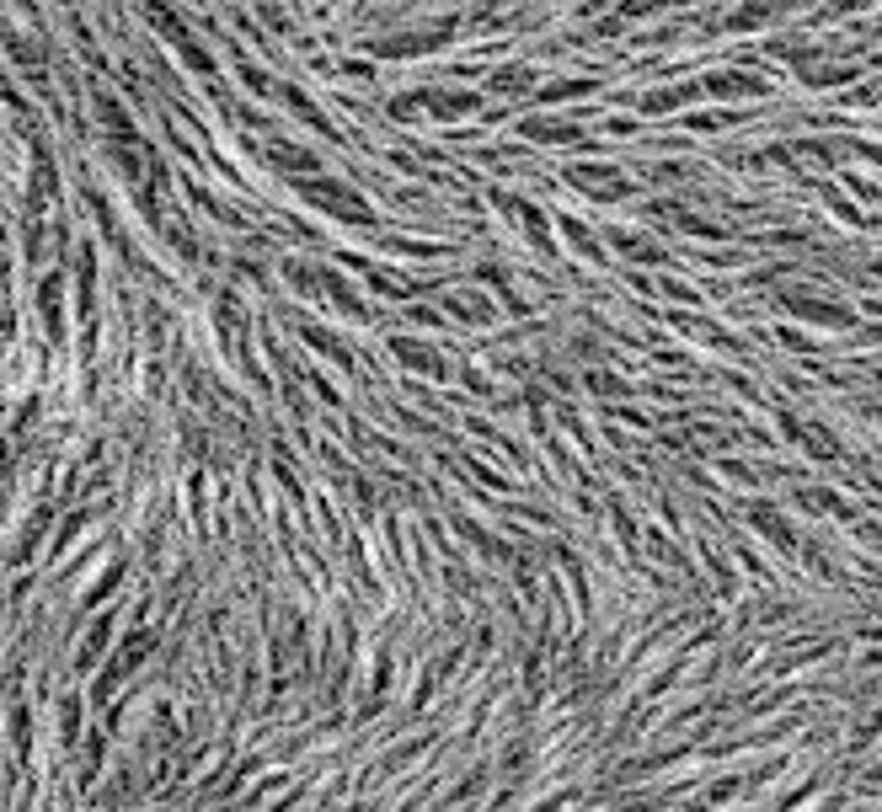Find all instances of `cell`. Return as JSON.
Instances as JSON below:
<instances>
[{
    "instance_id": "cell-23",
    "label": "cell",
    "mask_w": 882,
    "mask_h": 812,
    "mask_svg": "<svg viewBox=\"0 0 882 812\" xmlns=\"http://www.w3.org/2000/svg\"><path fill=\"white\" fill-rule=\"evenodd\" d=\"M241 81H246V86H252V91H257V97H268V91H273V81H268V75H262L257 65H252V59H241Z\"/></svg>"
},
{
    "instance_id": "cell-11",
    "label": "cell",
    "mask_w": 882,
    "mask_h": 812,
    "mask_svg": "<svg viewBox=\"0 0 882 812\" xmlns=\"http://www.w3.org/2000/svg\"><path fill=\"white\" fill-rule=\"evenodd\" d=\"M423 107L433 118H471L482 107V97L476 91H423Z\"/></svg>"
},
{
    "instance_id": "cell-2",
    "label": "cell",
    "mask_w": 882,
    "mask_h": 812,
    "mask_svg": "<svg viewBox=\"0 0 882 812\" xmlns=\"http://www.w3.org/2000/svg\"><path fill=\"white\" fill-rule=\"evenodd\" d=\"M300 198H311V203H321V209H332L337 220H348V225H369L375 220V209L353 193V187H343V182H332V177H305L300 182Z\"/></svg>"
},
{
    "instance_id": "cell-13",
    "label": "cell",
    "mask_w": 882,
    "mask_h": 812,
    "mask_svg": "<svg viewBox=\"0 0 882 812\" xmlns=\"http://www.w3.org/2000/svg\"><path fill=\"white\" fill-rule=\"evenodd\" d=\"M781 11H770V6H738V11H727L722 17V33H760V27H770Z\"/></svg>"
},
{
    "instance_id": "cell-10",
    "label": "cell",
    "mask_w": 882,
    "mask_h": 812,
    "mask_svg": "<svg viewBox=\"0 0 882 812\" xmlns=\"http://www.w3.org/2000/svg\"><path fill=\"white\" fill-rule=\"evenodd\" d=\"M487 91L492 97H524V91H540V81H535V65H503V70H492L487 75Z\"/></svg>"
},
{
    "instance_id": "cell-1",
    "label": "cell",
    "mask_w": 882,
    "mask_h": 812,
    "mask_svg": "<svg viewBox=\"0 0 882 812\" xmlns=\"http://www.w3.org/2000/svg\"><path fill=\"white\" fill-rule=\"evenodd\" d=\"M776 310H786V316H797V321H808V326H829V332H850V326H856V310H850L845 300L834 305V300H824V294L781 289L776 294Z\"/></svg>"
},
{
    "instance_id": "cell-15",
    "label": "cell",
    "mask_w": 882,
    "mask_h": 812,
    "mask_svg": "<svg viewBox=\"0 0 882 812\" xmlns=\"http://www.w3.org/2000/svg\"><path fill=\"white\" fill-rule=\"evenodd\" d=\"M605 513H610V535H615V545H626V556H631V551H637V513H631L621 497H610Z\"/></svg>"
},
{
    "instance_id": "cell-6",
    "label": "cell",
    "mask_w": 882,
    "mask_h": 812,
    "mask_svg": "<svg viewBox=\"0 0 882 812\" xmlns=\"http://www.w3.org/2000/svg\"><path fill=\"white\" fill-rule=\"evenodd\" d=\"M605 252H621L626 262H642V268H658V262H669L658 236H647L637 225H610L605 230Z\"/></svg>"
},
{
    "instance_id": "cell-4",
    "label": "cell",
    "mask_w": 882,
    "mask_h": 812,
    "mask_svg": "<svg viewBox=\"0 0 882 812\" xmlns=\"http://www.w3.org/2000/svg\"><path fill=\"white\" fill-rule=\"evenodd\" d=\"M744 519H749V529H760V535L776 545L781 556H797V551H802L797 524H786V513H781L776 503H765V497H749V503H744Z\"/></svg>"
},
{
    "instance_id": "cell-3",
    "label": "cell",
    "mask_w": 882,
    "mask_h": 812,
    "mask_svg": "<svg viewBox=\"0 0 882 812\" xmlns=\"http://www.w3.org/2000/svg\"><path fill=\"white\" fill-rule=\"evenodd\" d=\"M567 182L578 187V193H588V198H599V203H621V198H631L637 187H631V177L621 166H610V161H594V166H567Z\"/></svg>"
},
{
    "instance_id": "cell-8",
    "label": "cell",
    "mask_w": 882,
    "mask_h": 812,
    "mask_svg": "<svg viewBox=\"0 0 882 812\" xmlns=\"http://www.w3.org/2000/svg\"><path fill=\"white\" fill-rule=\"evenodd\" d=\"M556 230H562L572 252H583L588 262H594V268H610V252H605V241H599L594 230H588V225L578 220V214H556Z\"/></svg>"
},
{
    "instance_id": "cell-9",
    "label": "cell",
    "mask_w": 882,
    "mask_h": 812,
    "mask_svg": "<svg viewBox=\"0 0 882 812\" xmlns=\"http://www.w3.org/2000/svg\"><path fill=\"white\" fill-rule=\"evenodd\" d=\"M391 353H396V364L423 369V374H433V380H444V374H450V364H444L428 342H417V337H391Z\"/></svg>"
},
{
    "instance_id": "cell-5",
    "label": "cell",
    "mask_w": 882,
    "mask_h": 812,
    "mask_svg": "<svg viewBox=\"0 0 882 812\" xmlns=\"http://www.w3.org/2000/svg\"><path fill=\"white\" fill-rule=\"evenodd\" d=\"M701 91L711 102H754V97H770V81L754 70H717V75H701Z\"/></svg>"
},
{
    "instance_id": "cell-12",
    "label": "cell",
    "mask_w": 882,
    "mask_h": 812,
    "mask_svg": "<svg viewBox=\"0 0 882 812\" xmlns=\"http://www.w3.org/2000/svg\"><path fill=\"white\" fill-rule=\"evenodd\" d=\"M802 449H808L813 460H840L845 455V444H840V433H829L824 423H802Z\"/></svg>"
},
{
    "instance_id": "cell-21",
    "label": "cell",
    "mask_w": 882,
    "mask_h": 812,
    "mask_svg": "<svg viewBox=\"0 0 882 812\" xmlns=\"http://www.w3.org/2000/svg\"><path fill=\"white\" fill-rule=\"evenodd\" d=\"M717 471L733 481V487H760V465H744V460H722Z\"/></svg>"
},
{
    "instance_id": "cell-16",
    "label": "cell",
    "mask_w": 882,
    "mask_h": 812,
    "mask_svg": "<svg viewBox=\"0 0 882 812\" xmlns=\"http://www.w3.org/2000/svg\"><path fill=\"white\" fill-rule=\"evenodd\" d=\"M97 118H102V123H107V129H113L118 139H134V118L123 113L118 97H107V91H97Z\"/></svg>"
},
{
    "instance_id": "cell-22",
    "label": "cell",
    "mask_w": 882,
    "mask_h": 812,
    "mask_svg": "<svg viewBox=\"0 0 882 812\" xmlns=\"http://www.w3.org/2000/svg\"><path fill=\"white\" fill-rule=\"evenodd\" d=\"M11 743H17V754H27V743H33V711L27 706L11 711Z\"/></svg>"
},
{
    "instance_id": "cell-14",
    "label": "cell",
    "mask_w": 882,
    "mask_h": 812,
    "mask_svg": "<svg viewBox=\"0 0 882 812\" xmlns=\"http://www.w3.org/2000/svg\"><path fill=\"white\" fill-rule=\"evenodd\" d=\"M583 390H594L599 401H615V396H637L631 380H621L615 369H583Z\"/></svg>"
},
{
    "instance_id": "cell-7",
    "label": "cell",
    "mask_w": 882,
    "mask_h": 812,
    "mask_svg": "<svg viewBox=\"0 0 882 812\" xmlns=\"http://www.w3.org/2000/svg\"><path fill=\"white\" fill-rule=\"evenodd\" d=\"M444 310H450V321H460V326H492V321H498V305H492L482 289L450 294V300H444Z\"/></svg>"
},
{
    "instance_id": "cell-19",
    "label": "cell",
    "mask_w": 882,
    "mask_h": 812,
    "mask_svg": "<svg viewBox=\"0 0 882 812\" xmlns=\"http://www.w3.org/2000/svg\"><path fill=\"white\" fill-rule=\"evenodd\" d=\"M273 161L289 166V171H316V155L300 150V145H284V139H273Z\"/></svg>"
},
{
    "instance_id": "cell-20",
    "label": "cell",
    "mask_w": 882,
    "mask_h": 812,
    "mask_svg": "<svg viewBox=\"0 0 882 812\" xmlns=\"http://www.w3.org/2000/svg\"><path fill=\"white\" fill-rule=\"evenodd\" d=\"M75 732H81V695H65L59 700V738L75 743Z\"/></svg>"
},
{
    "instance_id": "cell-17",
    "label": "cell",
    "mask_w": 882,
    "mask_h": 812,
    "mask_svg": "<svg viewBox=\"0 0 882 812\" xmlns=\"http://www.w3.org/2000/svg\"><path fill=\"white\" fill-rule=\"evenodd\" d=\"M658 294H663V300H674V305H685L690 316H695V305H706V294H701V289L685 284V278H669V273L658 278Z\"/></svg>"
},
{
    "instance_id": "cell-18",
    "label": "cell",
    "mask_w": 882,
    "mask_h": 812,
    "mask_svg": "<svg viewBox=\"0 0 882 812\" xmlns=\"http://www.w3.org/2000/svg\"><path fill=\"white\" fill-rule=\"evenodd\" d=\"M59 289H65V278L49 273L43 278V289H38V310H43V321H49V332L59 337Z\"/></svg>"
}]
</instances>
